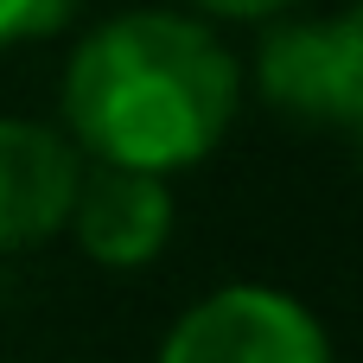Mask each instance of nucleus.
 I'll return each instance as SVG.
<instances>
[{
    "label": "nucleus",
    "instance_id": "f257e3e1",
    "mask_svg": "<svg viewBox=\"0 0 363 363\" xmlns=\"http://www.w3.org/2000/svg\"><path fill=\"white\" fill-rule=\"evenodd\" d=\"M70 134L115 166H198L236 121V57L185 13H121L64 70Z\"/></svg>",
    "mask_w": 363,
    "mask_h": 363
},
{
    "label": "nucleus",
    "instance_id": "f03ea898",
    "mask_svg": "<svg viewBox=\"0 0 363 363\" xmlns=\"http://www.w3.org/2000/svg\"><path fill=\"white\" fill-rule=\"evenodd\" d=\"M160 363H332V345L300 300L274 287H223L166 332Z\"/></svg>",
    "mask_w": 363,
    "mask_h": 363
},
{
    "label": "nucleus",
    "instance_id": "7ed1b4c3",
    "mask_svg": "<svg viewBox=\"0 0 363 363\" xmlns=\"http://www.w3.org/2000/svg\"><path fill=\"white\" fill-rule=\"evenodd\" d=\"M255 77H262V96L281 115L325 121V128H357V115H363V26H357V13L274 26L262 38Z\"/></svg>",
    "mask_w": 363,
    "mask_h": 363
},
{
    "label": "nucleus",
    "instance_id": "20e7f679",
    "mask_svg": "<svg viewBox=\"0 0 363 363\" xmlns=\"http://www.w3.org/2000/svg\"><path fill=\"white\" fill-rule=\"evenodd\" d=\"M64 223L77 230V242H83L89 262H102V268H140L172 236L166 172L96 160V172L77 179V198H70V217Z\"/></svg>",
    "mask_w": 363,
    "mask_h": 363
},
{
    "label": "nucleus",
    "instance_id": "39448f33",
    "mask_svg": "<svg viewBox=\"0 0 363 363\" xmlns=\"http://www.w3.org/2000/svg\"><path fill=\"white\" fill-rule=\"evenodd\" d=\"M83 160L57 128L0 121V255L32 249L64 230Z\"/></svg>",
    "mask_w": 363,
    "mask_h": 363
},
{
    "label": "nucleus",
    "instance_id": "423d86ee",
    "mask_svg": "<svg viewBox=\"0 0 363 363\" xmlns=\"http://www.w3.org/2000/svg\"><path fill=\"white\" fill-rule=\"evenodd\" d=\"M70 13H77V0H0V45L51 38Z\"/></svg>",
    "mask_w": 363,
    "mask_h": 363
},
{
    "label": "nucleus",
    "instance_id": "0eeeda50",
    "mask_svg": "<svg viewBox=\"0 0 363 363\" xmlns=\"http://www.w3.org/2000/svg\"><path fill=\"white\" fill-rule=\"evenodd\" d=\"M198 13H217V19H268V13H281V6H294V0H191Z\"/></svg>",
    "mask_w": 363,
    "mask_h": 363
}]
</instances>
